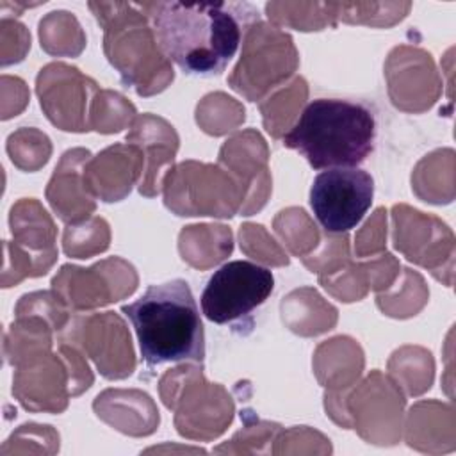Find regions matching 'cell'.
<instances>
[{
  "mask_svg": "<svg viewBox=\"0 0 456 456\" xmlns=\"http://www.w3.org/2000/svg\"><path fill=\"white\" fill-rule=\"evenodd\" d=\"M376 118L369 107L340 98L312 100L283 146L301 153L314 169L356 167L372 151Z\"/></svg>",
  "mask_w": 456,
  "mask_h": 456,
  "instance_id": "3957f363",
  "label": "cell"
},
{
  "mask_svg": "<svg viewBox=\"0 0 456 456\" xmlns=\"http://www.w3.org/2000/svg\"><path fill=\"white\" fill-rule=\"evenodd\" d=\"M153 30L162 52L187 75H221L237 53L242 30L258 11L249 4L232 2H159Z\"/></svg>",
  "mask_w": 456,
  "mask_h": 456,
  "instance_id": "6da1fadb",
  "label": "cell"
},
{
  "mask_svg": "<svg viewBox=\"0 0 456 456\" xmlns=\"http://www.w3.org/2000/svg\"><path fill=\"white\" fill-rule=\"evenodd\" d=\"M274 289L267 267L248 260H232L208 278L201 294V312L216 324H228L249 315Z\"/></svg>",
  "mask_w": 456,
  "mask_h": 456,
  "instance_id": "5b68a950",
  "label": "cell"
},
{
  "mask_svg": "<svg viewBox=\"0 0 456 456\" xmlns=\"http://www.w3.org/2000/svg\"><path fill=\"white\" fill-rule=\"evenodd\" d=\"M372 196L374 180L365 169H324L312 182L310 208L326 233H344L363 219Z\"/></svg>",
  "mask_w": 456,
  "mask_h": 456,
  "instance_id": "277c9868",
  "label": "cell"
},
{
  "mask_svg": "<svg viewBox=\"0 0 456 456\" xmlns=\"http://www.w3.org/2000/svg\"><path fill=\"white\" fill-rule=\"evenodd\" d=\"M121 312L134 326L142 360L153 367L166 362H203L205 330L200 308L185 280L150 285Z\"/></svg>",
  "mask_w": 456,
  "mask_h": 456,
  "instance_id": "7a4b0ae2",
  "label": "cell"
}]
</instances>
